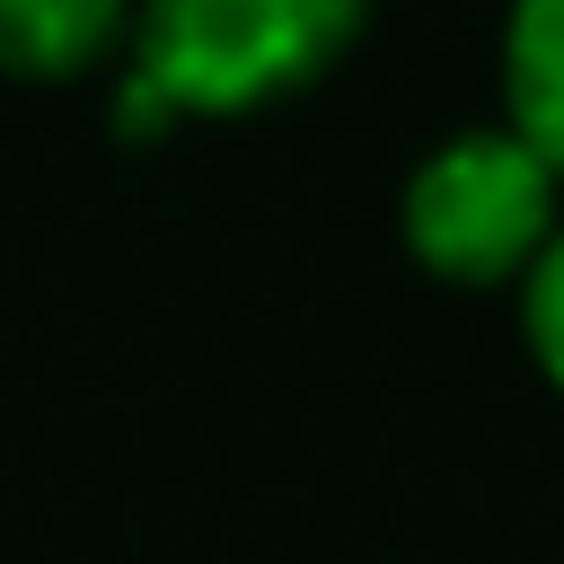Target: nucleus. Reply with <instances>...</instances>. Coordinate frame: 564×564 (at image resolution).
Segmentation results:
<instances>
[{
  "label": "nucleus",
  "mask_w": 564,
  "mask_h": 564,
  "mask_svg": "<svg viewBox=\"0 0 564 564\" xmlns=\"http://www.w3.org/2000/svg\"><path fill=\"white\" fill-rule=\"evenodd\" d=\"M352 0H159L141 18L132 70L167 106H256L317 79L352 44Z\"/></svg>",
  "instance_id": "1"
},
{
  "label": "nucleus",
  "mask_w": 564,
  "mask_h": 564,
  "mask_svg": "<svg viewBox=\"0 0 564 564\" xmlns=\"http://www.w3.org/2000/svg\"><path fill=\"white\" fill-rule=\"evenodd\" d=\"M405 238L458 282H502L555 238V167L511 123H467L405 176Z\"/></svg>",
  "instance_id": "2"
},
{
  "label": "nucleus",
  "mask_w": 564,
  "mask_h": 564,
  "mask_svg": "<svg viewBox=\"0 0 564 564\" xmlns=\"http://www.w3.org/2000/svg\"><path fill=\"white\" fill-rule=\"evenodd\" d=\"M502 97L511 132L564 176V0H520L502 26Z\"/></svg>",
  "instance_id": "3"
},
{
  "label": "nucleus",
  "mask_w": 564,
  "mask_h": 564,
  "mask_svg": "<svg viewBox=\"0 0 564 564\" xmlns=\"http://www.w3.org/2000/svg\"><path fill=\"white\" fill-rule=\"evenodd\" d=\"M97 44H115L106 0H0V70H79Z\"/></svg>",
  "instance_id": "4"
},
{
  "label": "nucleus",
  "mask_w": 564,
  "mask_h": 564,
  "mask_svg": "<svg viewBox=\"0 0 564 564\" xmlns=\"http://www.w3.org/2000/svg\"><path fill=\"white\" fill-rule=\"evenodd\" d=\"M520 308H529V352H538L546 379L564 388V229L529 256V300H520Z\"/></svg>",
  "instance_id": "5"
}]
</instances>
